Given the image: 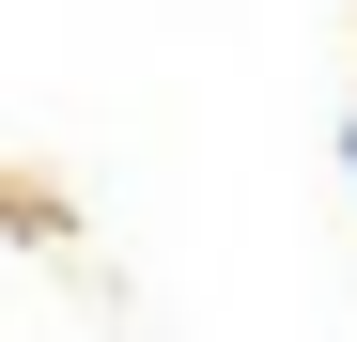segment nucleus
I'll use <instances>...</instances> for the list:
<instances>
[{
    "mask_svg": "<svg viewBox=\"0 0 357 342\" xmlns=\"http://www.w3.org/2000/svg\"><path fill=\"white\" fill-rule=\"evenodd\" d=\"M342 171H357V109H342Z\"/></svg>",
    "mask_w": 357,
    "mask_h": 342,
    "instance_id": "1",
    "label": "nucleus"
}]
</instances>
